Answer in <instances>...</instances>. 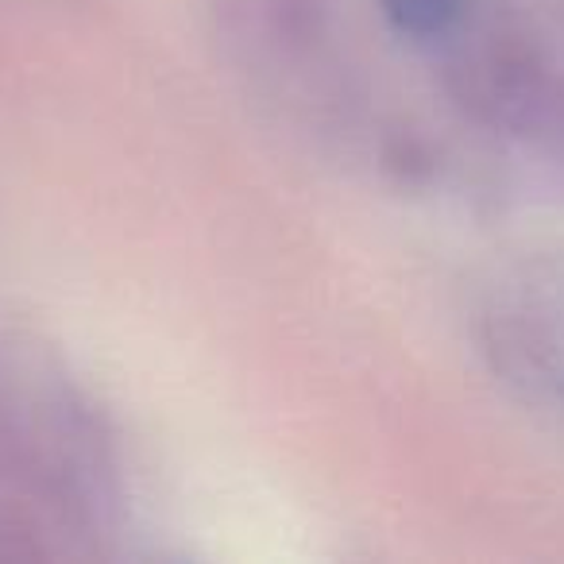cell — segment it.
Here are the masks:
<instances>
[{
  "label": "cell",
  "mask_w": 564,
  "mask_h": 564,
  "mask_svg": "<svg viewBox=\"0 0 564 564\" xmlns=\"http://www.w3.org/2000/svg\"><path fill=\"white\" fill-rule=\"evenodd\" d=\"M387 24L414 43L441 40L464 17V0H379Z\"/></svg>",
  "instance_id": "6da1fadb"
}]
</instances>
